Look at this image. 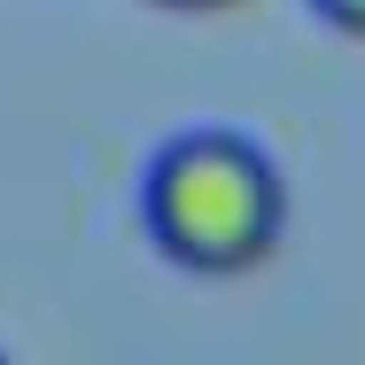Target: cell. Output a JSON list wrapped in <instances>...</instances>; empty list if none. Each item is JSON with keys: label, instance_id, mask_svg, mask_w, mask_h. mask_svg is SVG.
<instances>
[{"label": "cell", "instance_id": "obj_1", "mask_svg": "<svg viewBox=\"0 0 365 365\" xmlns=\"http://www.w3.org/2000/svg\"><path fill=\"white\" fill-rule=\"evenodd\" d=\"M140 225L163 264H179L195 280H241L288 233V179L249 133L195 125L148 155Z\"/></svg>", "mask_w": 365, "mask_h": 365}, {"label": "cell", "instance_id": "obj_2", "mask_svg": "<svg viewBox=\"0 0 365 365\" xmlns=\"http://www.w3.org/2000/svg\"><path fill=\"white\" fill-rule=\"evenodd\" d=\"M311 8H319L342 39H365V0H311Z\"/></svg>", "mask_w": 365, "mask_h": 365}, {"label": "cell", "instance_id": "obj_3", "mask_svg": "<svg viewBox=\"0 0 365 365\" xmlns=\"http://www.w3.org/2000/svg\"><path fill=\"white\" fill-rule=\"evenodd\" d=\"M155 8H187V16H202V8H233V0H155Z\"/></svg>", "mask_w": 365, "mask_h": 365}]
</instances>
